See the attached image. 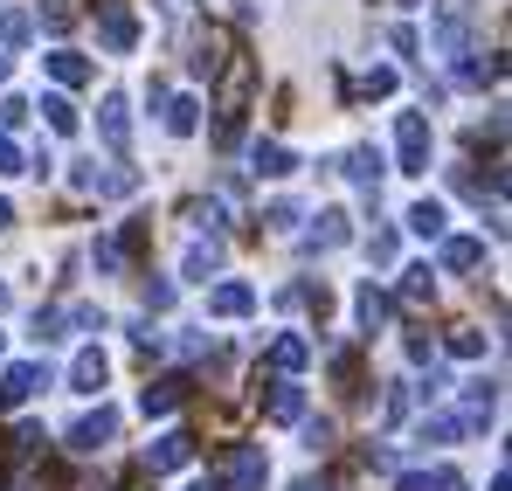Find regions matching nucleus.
<instances>
[{
	"mask_svg": "<svg viewBox=\"0 0 512 491\" xmlns=\"http://www.w3.org/2000/svg\"><path fill=\"white\" fill-rule=\"evenodd\" d=\"M263 485H270L263 443H236V450L222 457V471H215V491H263Z\"/></svg>",
	"mask_w": 512,
	"mask_h": 491,
	"instance_id": "nucleus-1",
	"label": "nucleus"
},
{
	"mask_svg": "<svg viewBox=\"0 0 512 491\" xmlns=\"http://www.w3.org/2000/svg\"><path fill=\"white\" fill-rule=\"evenodd\" d=\"M395 173H429V118L395 111Z\"/></svg>",
	"mask_w": 512,
	"mask_h": 491,
	"instance_id": "nucleus-2",
	"label": "nucleus"
},
{
	"mask_svg": "<svg viewBox=\"0 0 512 491\" xmlns=\"http://www.w3.org/2000/svg\"><path fill=\"white\" fill-rule=\"evenodd\" d=\"M97 42H104L111 56H132V49H139V21H132L125 0H104V7H97Z\"/></svg>",
	"mask_w": 512,
	"mask_h": 491,
	"instance_id": "nucleus-3",
	"label": "nucleus"
},
{
	"mask_svg": "<svg viewBox=\"0 0 512 491\" xmlns=\"http://www.w3.org/2000/svg\"><path fill=\"white\" fill-rule=\"evenodd\" d=\"M56 374H49V360H14L7 374H0V409H14V402H28V395H42Z\"/></svg>",
	"mask_w": 512,
	"mask_h": 491,
	"instance_id": "nucleus-4",
	"label": "nucleus"
},
{
	"mask_svg": "<svg viewBox=\"0 0 512 491\" xmlns=\"http://www.w3.org/2000/svg\"><path fill=\"white\" fill-rule=\"evenodd\" d=\"M187 464H194V436H187V429H167V436H153V443H146V471H153V478L187 471Z\"/></svg>",
	"mask_w": 512,
	"mask_h": 491,
	"instance_id": "nucleus-5",
	"label": "nucleus"
},
{
	"mask_svg": "<svg viewBox=\"0 0 512 491\" xmlns=\"http://www.w3.org/2000/svg\"><path fill=\"white\" fill-rule=\"evenodd\" d=\"M111 436H118V409H90L84 422L70 429V457H97Z\"/></svg>",
	"mask_w": 512,
	"mask_h": 491,
	"instance_id": "nucleus-6",
	"label": "nucleus"
},
{
	"mask_svg": "<svg viewBox=\"0 0 512 491\" xmlns=\"http://www.w3.org/2000/svg\"><path fill=\"white\" fill-rule=\"evenodd\" d=\"M250 312H256V284H243V277L208 291V319H250Z\"/></svg>",
	"mask_w": 512,
	"mask_h": 491,
	"instance_id": "nucleus-7",
	"label": "nucleus"
},
{
	"mask_svg": "<svg viewBox=\"0 0 512 491\" xmlns=\"http://www.w3.org/2000/svg\"><path fill=\"white\" fill-rule=\"evenodd\" d=\"M104 381H111V360H104V346H84V353L70 360V388H77V395H97Z\"/></svg>",
	"mask_w": 512,
	"mask_h": 491,
	"instance_id": "nucleus-8",
	"label": "nucleus"
},
{
	"mask_svg": "<svg viewBox=\"0 0 512 491\" xmlns=\"http://www.w3.org/2000/svg\"><path fill=\"white\" fill-rule=\"evenodd\" d=\"M492 409H499V381L471 374V381H464V422H471V429H485V422H492Z\"/></svg>",
	"mask_w": 512,
	"mask_h": 491,
	"instance_id": "nucleus-9",
	"label": "nucleus"
},
{
	"mask_svg": "<svg viewBox=\"0 0 512 491\" xmlns=\"http://www.w3.org/2000/svg\"><path fill=\"white\" fill-rule=\"evenodd\" d=\"M97 132H104V146H111V153H125V146H132V111H125V97H104Z\"/></svg>",
	"mask_w": 512,
	"mask_h": 491,
	"instance_id": "nucleus-10",
	"label": "nucleus"
},
{
	"mask_svg": "<svg viewBox=\"0 0 512 491\" xmlns=\"http://www.w3.org/2000/svg\"><path fill=\"white\" fill-rule=\"evenodd\" d=\"M388 312H395V305H388L381 284H360V291H353V319H360V332H381V326H388Z\"/></svg>",
	"mask_w": 512,
	"mask_h": 491,
	"instance_id": "nucleus-11",
	"label": "nucleus"
},
{
	"mask_svg": "<svg viewBox=\"0 0 512 491\" xmlns=\"http://www.w3.org/2000/svg\"><path fill=\"white\" fill-rule=\"evenodd\" d=\"M250 166H256V180H284V173H298V160H291L277 139H256V146H250Z\"/></svg>",
	"mask_w": 512,
	"mask_h": 491,
	"instance_id": "nucleus-12",
	"label": "nucleus"
},
{
	"mask_svg": "<svg viewBox=\"0 0 512 491\" xmlns=\"http://www.w3.org/2000/svg\"><path fill=\"white\" fill-rule=\"evenodd\" d=\"M187 402V381H146V395H139V415L153 422V415H173Z\"/></svg>",
	"mask_w": 512,
	"mask_h": 491,
	"instance_id": "nucleus-13",
	"label": "nucleus"
},
{
	"mask_svg": "<svg viewBox=\"0 0 512 491\" xmlns=\"http://www.w3.org/2000/svg\"><path fill=\"white\" fill-rule=\"evenodd\" d=\"M215 263H222V243H208V236H201V243H187V256H180V277H187V284H208V277H215Z\"/></svg>",
	"mask_w": 512,
	"mask_h": 491,
	"instance_id": "nucleus-14",
	"label": "nucleus"
},
{
	"mask_svg": "<svg viewBox=\"0 0 512 491\" xmlns=\"http://www.w3.org/2000/svg\"><path fill=\"white\" fill-rule=\"evenodd\" d=\"M478 263H485V236H450V243H443V270H450V277H464V270H478Z\"/></svg>",
	"mask_w": 512,
	"mask_h": 491,
	"instance_id": "nucleus-15",
	"label": "nucleus"
},
{
	"mask_svg": "<svg viewBox=\"0 0 512 491\" xmlns=\"http://www.w3.org/2000/svg\"><path fill=\"white\" fill-rule=\"evenodd\" d=\"M263 415H270V422H305V388H298V381H277L270 402H263Z\"/></svg>",
	"mask_w": 512,
	"mask_h": 491,
	"instance_id": "nucleus-16",
	"label": "nucleus"
},
{
	"mask_svg": "<svg viewBox=\"0 0 512 491\" xmlns=\"http://www.w3.org/2000/svg\"><path fill=\"white\" fill-rule=\"evenodd\" d=\"M277 374H298L305 360H312V339H298V332H284V339H270V353H263Z\"/></svg>",
	"mask_w": 512,
	"mask_h": 491,
	"instance_id": "nucleus-17",
	"label": "nucleus"
},
{
	"mask_svg": "<svg viewBox=\"0 0 512 491\" xmlns=\"http://www.w3.org/2000/svg\"><path fill=\"white\" fill-rule=\"evenodd\" d=\"M457 436H471V422H464V415H423V422H416V443H436V450H443V443H457Z\"/></svg>",
	"mask_w": 512,
	"mask_h": 491,
	"instance_id": "nucleus-18",
	"label": "nucleus"
},
{
	"mask_svg": "<svg viewBox=\"0 0 512 491\" xmlns=\"http://www.w3.org/2000/svg\"><path fill=\"white\" fill-rule=\"evenodd\" d=\"M353 229H346V215L340 208H319V222H312V236H305V249H340Z\"/></svg>",
	"mask_w": 512,
	"mask_h": 491,
	"instance_id": "nucleus-19",
	"label": "nucleus"
},
{
	"mask_svg": "<svg viewBox=\"0 0 512 491\" xmlns=\"http://www.w3.org/2000/svg\"><path fill=\"white\" fill-rule=\"evenodd\" d=\"M346 180L374 194V187H381V153H374V146H353V153H346Z\"/></svg>",
	"mask_w": 512,
	"mask_h": 491,
	"instance_id": "nucleus-20",
	"label": "nucleus"
},
{
	"mask_svg": "<svg viewBox=\"0 0 512 491\" xmlns=\"http://www.w3.org/2000/svg\"><path fill=\"white\" fill-rule=\"evenodd\" d=\"M49 63V77L63 83V90H77V83H90V63L77 56V49H56V56H42Z\"/></svg>",
	"mask_w": 512,
	"mask_h": 491,
	"instance_id": "nucleus-21",
	"label": "nucleus"
},
{
	"mask_svg": "<svg viewBox=\"0 0 512 491\" xmlns=\"http://www.w3.org/2000/svg\"><path fill=\"white\" fill-rule=\"evenodd\" d=\"M395 491H464L457 471H395Z\"/></svg>",
	"mask_w": 512,
	"mask_h": 491,
	"instance_id": "nucleus-22",
	"label": "nucleus"
},
{
	"mask_svg": "<svg viewBox=\"0 0 512 491\" xmlns=\"http://www.w3.org/2000/svg\"><path fill=\"white\" fill-rule=\"evenodd\" d=\"M429 298H436V270L429 263H409L402 270V305H429Z\"/></svg>",
	"mask_w": 512,
	"mask_h": 491,
	"instance_id": "nucleus-23",
	"label": "nucleus"
},
{
	"mask_svg": "<svg viewBox=\"0 0 512 491\" xmlns=\"http://www.w3.org/2000/svg\"><path fill=\"white\" fill-rule=\"evenodd\" d=\"M201 125V97H167V132L173 139H187Z\"/></svg>",
	"mask_w": 512,
	"mask_h": 491,
	"instance_id": "nucleus-24",
	"label": "nucleus"
},
{
	"mask_svg": "<svg viewBox=\"0 0 512 491\" xmlns=\"http://www.w3.org/2000/svg\"><path fill=\"white\" fill-rule=\"evenodd\" d=\"M409 229H416V236H429V243H436V236H443V229H450V215H443V201H416V208H409Z\"/></svg>",
	"mask_w": 512,
	"mask_h": 491,
	"instance_id": "nucleus-25",
	"label": "nucleus"
},
{
	"mask_svg": "<svg viewBox=\"0 0 512 491\" xmlns=\"http://www.w3.org/2000/svg\"><path fill=\"white\" fill-rule=\"evenodd\" d=\"M28 35H35V14H28V7H0V42H7V49H21Z\"/></svg>",
	"mask_w": 512,
	"mask_h": 491,
	"instance_id": "nucleus-26",
	"label": "nucleus"
},
{
	"mask_svg": "<svg viewBox=\"0 0 512 491\" xmlns=\"http://www.w3.org/2000/svg\"><path fill=\"white\" fill-rule=\"evenodd\" d=\"M443 353H450V360H485V332H478V326H457L450 339H443Z\"/></svg>",
	"mask_w": 512,
	"mask_h": 491,
	"instance_id": "nucleus-27",
	"label": "nucleus"
},
{
	"mask_svg": "<svg viewBox=\"0 0 512 491\" xmlns=\"http://www.w3.org/2000/svg\"><path fill=\"white\" fill-rule=\"evenodd\" d=\"M42 111H49V132H63V139L77 132V104H70L63 90H49V97H42Z\"/></svg>",
	"mask_w": 512,
	"mask_h": 491,
	"instance_id": "nucleus-28",
	"label": "nucleus"
},
{
	"mask_svg": "<svg viewBox=\"0 0 512 491\" xmlns=\"http://www.w3.org/2000/svg\"><path fill=\"white\" fill-rule=\"evenodd\" d=\"M90 263H97V277H118V270H125V243H118V236H97Z\"/></svg>",
	"mask_w": 512,
	"mask_h": 491,
	"instance_id": "nucleus-29",
	"label": "nucleus"
},
{
	"mask_svg": "<svg viewBox=\"0 0 512 491\" xmlns=\"http://www.w3.org/2000/svg\"><path fill=\"white\" fill-rule=\"evenodd\" d=\"M14 450H21V457L49 450V429H42V422H21V429H14Z\"/></svg>",
	"mask_w": 512,
	"mask_h": 491,
	"instance_id": "nucleus-30",
	"label": "nucleus"
},
{
	"mask_svg": "<svg viewBox=\"0 0 512 491\" xmlns=\"http://www.w3.org/2000/svg\"><path fill=\"white\" fill-rule=\"evenodd\" d=\"M63 326H70V332H104V312H97V305H70Z\"/></svg>",
	"mask_w": 512,
	"mask_h": 491,
	"instance_id": "nucleus-31",
	"label": "nucleus"
},
{
	"mask_svg": "<svg viewBox=\"0 0 512 491\" xmlns=\"http://www.w3.org/2000/svg\"><path fill=\"white\" fill-rule=\"evenodd\" d=\"M305 450H319V457L333 450V422H326V415H312V422H305Z\"/></svg>",
	"mask_w": 512,
	"mask_h": 491,
	"instance_id": "nucleus-32",
	"label": "nucleus"
},
{
	"mask_svg": "<svg viewBox=\"0 0 512 491\" xmlns=\"http://www.w3.org/2000/svg\"><path fill=\"white\" fill-rule=\"evenodd\" d=\"M14 173H28V153L14 139H0V180H14Z\"/></svg>",
	"mask_w": 512,
	"mask_h": 491,
	"instance_id": "nucleus-33",
	"label": "nucleus"
},
{
	"mask_svg": "<svg viewBox=\"0 0 512 491\" xmlns=\"http://www.w3.org/2000/svg\"><path fill=\"white\" fill-rule=\"evenodd\" d=\"M360 90H367V97H388V90H395V70H388V63H374V70L360 77Z\"/></svg>",
	"mask_w": 512,
	"mask_h": 491,
	"instance_id": "nucleus-34",
	"label": "nucleus"
},
{
	"mask_svg": "<svg viewBox=\"0 0 512 491\" xmlns=\"http://www.w3.org/2000/svg\"><path fill=\"white\" fill-rule=\"evenodd\" d=\"M70 21H77V14H70L63 0H49V7H42V28H49V35H70Z\"/></svg>",
	"mask_w": 512,
	"mask_h": 491,
	"instance_id": "nucleus-35",
	"label": "nucleus"
},
{
	"mask_svg": "<svg viewBox=\"0 0 512 491\" xmlns=\"http://www.w3.org/2000/svg\"><path fill=\"white\" fill-rule=\"evenodd\" d=\"M402 415H409V388H388L381 395V422H402Z\"/></svg>",
	"mask_w": 512,
	"mask_h": 491,
	"instance_id": "nucleus-36",
	"label": "nucleus"
},
{
	"mask_svg": "<svg viewBox=\"0 0 512 491\" xmlns=\"http://www.w3.org/2000/svg\"><path fill=\"white\" fill-rule=\"evenodd\" d=\"M263 222H270V229H298V208H291V201H270Z\"/></svg>",
	"mask_w": 512,
	"mask_h": 491,
	"instance_id": "nucleus-37",
	"label": "nucleus"
},
{
	"mask_svg": "<svg viewBox=\"0 0 512 491\" xmlns=\"http://www.w3.org/2000/svg\"><path fill=\"white\" fill-rule=\"evenodd\" d=\"M146 305H153V312H167V305H173V284H167V277H146Z\"/></svg>",
	"mask_w": 512,
	"mask_h": 491,
	"instance_id": "nucleus-38",
	"label": "nucleus"
},
{
	"mask_svg": "<svg viewBox=\"0 0 512 491\" xmlns=\"http://www.w3.org/2000/svg\"><path fill=\"white\" fill-rule=\"evenodd\" d=\"M374 263H395V229H374V243H367Z\"/></svg>",
	"mask_w": 512,
	"mask_h": 491,
	"instance_id": "nucleus-39",
	"label": "nucleus"
},
{
	"mask_svg": "<svg viewBox=\"0 0 512 491\" xmlns=\"http://www.w3.org/2000/svg\"><path fill=\"white\" fill-rule=\"evenodd\" d=\"M21 118H28V104H21V97H0V132H14Z\"/></svg>",
	"mask_w": 512,
	"mask_h": 491,
	"instance_id": "nucleus-40",
	"label": "nucleus"
},
{
	"mask_svg": "<svg viewBox=\"0 0 512 491\" xmlns=\"http://www.w3.org/2000/svg\"><path fill=\"white\" fill-rule=\"evenodd\" d=\"M443 388H450V381H443V374L429 367V381H416V402H443Z\"/></svg>",
	"mask_w": 512,
	"mask_h": 491,
	"instance_id": "nucleus-41",
	"label": "nucleus"
},
{
	"mask_svg": "<svg viewBox=\"0 0 512 491\" xmlns=\"http://www.w3.org/2000/svg\"><path fill=\"white\" fill-rule=\"evenodd\" d=\"M187 7H194V0H160V14H187Z\"/></svg>",
	"mask_w": 512,
	"mask_h": 491,
	"instance_id": "nucleus-42",
	"label": "nucleus"
},
{
	"mask_svg": "<svg viewBox=\"0 0 512 491\" xmlns=\"http://www.w3.org/2000/svg\"><path fill=\"white\" fill-rule=\"evenodd\" d=\"M291 491H326V485H319V478H298V485H291Z\"/></svg>",
	"mask_w": 512,
	"mask_h": 491,
	"instance_id": "nucleus-43",
	"label": "nucleus"
},
{
	"mask_svg": "<svg viewBox=\"0 0 512 491\" xmlns=\"http://www.w3.org/2000/svg\"><path fill=\"white\" fill-rule=\"evenodd\" d=\"M0 83H7V49H0Z\"/></svg>",
	"mask_w": 512,
	"mask_h": 491,
	"instance_id": "nucleus-44",
	"label": "nucleus"
},
{
	"mask_svg": "<svg viewBox=\"0 0 512 491\" xmlns=\"http://www.w3.org/2000/svg\"><path fill=\"white\" fill-rule=\"evenodd\" d=\"M0 312H7V284H0Z\"/></svg>",
	"mask_w": 512,
	"mask_h": 491,
	"instance_id": "nucleus-45",
	"label": "nucleus"
},
{
	"mask_svg": "<svg viewBox=\"0 0 512 491\" xmlns=\"http://www.w3.org/2000/svg\"><path fill=\"white\" fill-rule=\"evenodd\" d=\"M395 7H423V0H395Z\"/></svg>",
	"mask_w": 512,
	"mask_h": 491,
	"instance_id": "nucleus-46",
	"label": "nucleus"
},
{
	"mask_svg": "<svg viewBox=\"0 0 512 491\" xmlns=\"http://www.w3.org/2000/svg\"><path fill=\"white\" fill-rule=\"evenodd\" d=\"M0 346H7V339H0Z\"/></svg>",
	"mask_w": 512,
	"mask_h": 491,
	"instance_id": "nucleus-47",
	"label": "nucleus"
}]
</instances>
